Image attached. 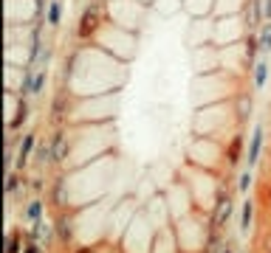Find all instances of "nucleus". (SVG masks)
<instances>
[{
	"label": "nucleus",
	"instance_id": "f257e3e1",
	"mask_svg": "<svg viewBox=\"0 0 271 253\" xmlns=\"http://www.w3.org/2000/svg\"><path fill=\"white\" fill-rule=\"evenodd\" d=\"M105 23H107L105 3H102V0H93V3H88V6L82 9V14H79L77 37H79V40H91V37H96V31H99Z\"/></svg>",
	"mask_w": 271,
	"mask_h": 253
},
{
	"label": "nucleus",
	"instance_id": "f03ea898",
	"mask_svg": "<svg viewBox=\"0 0 271 253\" xmlns=\"http://www.w3.org/2000/svg\"><path fill=\"white\" fill-rule=\"evenodd\" d=\"M232 214H235V200H232L229 191L221 189V191H218V197H215V208H212V217H209V228L223 231L226 222L232 219Z\"/></svg>",
	"mask_w": 271,
	"mask_h": 253
},
{
	"label": "nucleus",
	"instance_id": "7ed1b4c3",
	"mask_svg": "<svg viewBox=\"0 0 271 253\" xmlns=\"http://www.w3.org/2000/svg\"><path fill=\"white\" fill-rule=\"evenodd\" d=\"M54 228H57V239L62 245H68V242H74V233H77V219L68 208H62L54 219Z\"/></svg>",
	"mask_w": 271,
	"mask_h": 253
},
{
	"label": "nucleus",
	"instance_id": "20e7f679",
	"mask_svg": "<svg viewBox=\"0 0 271 253\" xmlns=\"http://www.w3.org/2000/svg\"><path fill=\"white\" fill-rule=\"evenodd\" d=\"M51 149H54V163H57V166H65V163H68V155H71V141H68V133H65L62 126L51 135Z\"/></svg>",
	"mask_w": 271,
	"mask_h": 253
},
{
	"label": "nucleus",
	"instance_id": "39448f33",
	"mask_svg": "<svg viewBox=\"0 0 271 253\" xmlns=\"http://www.w3.org/2000/svg\"><path fill=\"white\" fill-rule=\"evenodd\" d=\"M48 203L54 205L57 211H62L68 205V177L59 175L57 180L51 183V191H48Z\"/></svg>",
	"mask_w": 271,
	"mask_h": 253
},
{
	"label": "nucleus",
	"instance_id": "423d86ee",
	"mask_svg": "<svg viewBox=\"0 0 271 253\" xmlns=\"http://www.w3.org/2000/svg\"><path fill=\"white\" fill-rule=\"evenodd\" d=\"M243 158H246L243 155V133H235L229 138V144L223 147V161H226V166H237Z\"/></svg>",
	"mask_w": 271,
	"mask_h": 253
},
{
	"label": "nucleus",
	"instance_id": "0eeeda50",
	"mask_svg": "<svg viewBox=\"0 0 271 253\" xmlns=\"http://www.w3.org/2000/svg\"><path fill=\"white\" fill-rule=\"evenodd\" d=\"M54 233H57V228H54V222L45 219V217H40L37 222H31V228H29V239H34V242H48Z\"/></svg>",
	"mask_w": 271,
	"mask_h": 253
},
{
	"label": "nucleus",
	"instance_id": "6e6552de",
	"mask_svg": "<svg viewBox=\"0 0 271 253\" xmlns=\"http://www.w3.org/2000/svg\"><path fill=\"white\" fill-rule=\"evenodd\" d=\"M257 51H260V37L249 31V34L243 37V68H246V70H254Z\"/></svg>",
	"mask_w": 271,
	"mask_h": 253
},
{
	"label": "nucleus",
	"instance_id": "1a4fd4ad",
	"mask_svg": "<svg viewBox=\"0 0 271 253\" xmlns=\"http://www.w3.org/2000/svg\"><path fill=\"white\" fill-rule=\"evenodd\" d=\"M263 126H257L254 133H251V141H249V152H246V163L249 169H254L260 163V155H263Z\"/></svg>",
	"mask_w": 271,
	"mask_h": 253
},
{
	"label": "nucleus",
	"instance_id": "9d476101",
	"mask_svg": "<svg viewBox=\"0 0 271 253\" xmlns=\"http://www.w3.org/2000/svg\"><path fill=\"white\" fill-rule=\"evenodd\" d=\"M40 217H45V200H43V197H31L29 205L23 208V219L31 225V222H37Z\"/></svg>",
	"mask_w": 271,
	"mask_h": 253
},
{
	"label": "nucleus",
	"instance_id": "9b49d317",
	"mask_svg": "<svg viewBox=\"0 0 271 253\" xmlns=\"http://www.w3.org/2000/svg\"><path fill=\"white\" fill-rule=\"evenodd\" d=\"M34 147H37V133H26V135H23V141H20V149H17V161H20V169L29 163V158H31V152H34Z\"/></svg>",
	"mask_w": 271,
	"mask_h": 253
},
{
	"label": "nucleus",
	"instance_id": "f8f14e48",
	"mask_svg": "<svg viewBox=\"0 0 271 253\" xmlns=\"http://www.w3.org/2000/svg\"><path fill=\"white\" fill-rule=\"evenodd\" d=\"M251 219H254V200L246 197V200H243V208H240V233L243 236L251 231Z\"/></svg>",
	"mask_w": 271,
	"mask_h": 253
},
{
	"label": "nucleus",
	"instance_id": "ddd939ff",
	"mask_svg": "<svg viewBox=\"0 0 271 253\" xmlns=\"http://www.w3.org/2000/svg\"><path fill=\"white\" fill-rule=\"evenodd\" d=\"M34 163H37V166H51V163H54V149H51V141H45V144H37Z\"/></svg>",
	"mask_w": 271,
	"mask_h": 253
},
{
	"label": "nucleus",
	"instance_id": "4468645a",
	"mask_svg": "<svg viewBox=\"0 0 271 253\" xmlns=\"http://www.w3.org/2000/svg\"><path fill=\"white\" fill-rule=\"evenodd\" d=\"M26 186H29V183H26V177H23V175L9 172V177H6V194L9 197H15L17 191H26Z\"/></svg>",
	"mask_w": 271,
	"mask_h": 253
},
{
	"label": "nucleus",
	"instance_id": "2eb2a0df",
	"mask_svg": "<svg viewBox=\"0 0 271 253\" xmlns=\"http://www.w3.org/2000/svg\"><path fill=\"white\" fill-rule=\"evenodd\" d=\"M26 118H29V101H26V96H20V104H17V115H15V121H9V133L20 130Z\"/></svg>",
	"mask_w": 271,
	"mask_h": 253
},
{
	"label": "nucleus",
	"instance_id": "dca6fc26",
	"mask_svg": "<svg viewBox=\"0 0 271 253\" xmlns=\"http://www.w3.org/2000/svg\"><path fill=\"white\" fill-rule=\"evenodd\" d=\"M59 20H62V3H59V0H51L48 12H45V23H48L51 28H57Z\"/></svg>",
	"mask_w": 271,
	"mask_h": 253
},
{
	"label": "nucleus",
	"instance_id": "f3484780",
	"mask_svg": "<svg viewBox=\"0 0 271 253\" xmlns=\"http://www.w3.org/2000/svg\"><path fill=\"white\" fill-rule=\"evenodd\" d=\"M26 242H23V233L20 231H9L6 233V253H23Z\"/></svg>",
	"mask_w": 271,
	"mask_h": 253
},
{
	"label": "nucleus",
	"instance_id": "a211bd4d",
	"mask_svg": "<svg viewBox=\"0 0 271 253\" xmlns=\"http://www.w3.org/2000/svg\"><path fill=\"white\" fill-rule=\"evenodd\" d=\"M251 79H254V87L263 90L265 87V79H268V62H257L254 70H251Z\"/></svg>",
	"mask_w": 271,
	"mask_h": 253
},
{
	"label": "nucleus",
	"instance_id": "6ab92c4d",
	"mask_svg": "<svg viewBox=\"0 0 271 253\" xmlns=\"http://www.w3.org/2000/svg\"><path fill=\"white\" fill-rule=\"evenodd\" d=\"M251 115V96H246V93H240L237 96V121H246Z\"/></svg>",
	"mask_w": 271,
	"mask_h": 253
},
{
	"label": "nucleus",
	"instance_id": "aec40b11",
	"mask_svg": "<svg viewBox=\"0 0 271 253\" xmlns=\"http://www.w3.org/2000/svg\"><path fill=\"white\" fill-rule=\"evenodd\" d=\"M260 51H263V54H268L271 51V20H265L263 26H260Z\"/></svg>",
	"mask_w": 271,
	"mask_h": 253
},
{
	"label": "nucleus",
	"instance_id": "412c9836",
	"mask_svg": "<svg viewBox=\"0 0 271 253\" xmlns=\"http://www.w3.org/2000/svg\"><path fill=\"white\" fill-rule=\"evenodd\" d=\"M45 79H48V73H45V70H37V73H34V82H31V96H40V93H43Z\"/></svg>",
	"mask_w": 271,
	"mask_h": 253
},
{
	"label": "nucleus",
	"instance_id": "4be33fe9",
	"mask_svg": "<svg viewBox=\"0 0 271 253\" xmlns=\"http://www.w3.org/2000/svg\"><path fill=\"white\" fill-rule=\"evenodd\" d=\"M249 189H251V172L246 169V172H240V180H237V191H240V194H249Z\"/></svg>",
	"mask_w": 271,
	"mask_h": 253
},
{
	"label": "nucleus",
	"instance_id": "5701e85b",
	"mask_svg": "<svg viewBox=\"0 0 271 253\" xmlns=\"http://www.w3.org/2000/svg\"><path fill=\"white\" fill-rule=\"evenodd\" d=\"M23 253H45L43 242H34V239L26 236V247H23Z\"/></svg>",
	"mask_w": 271,
	"mask_h": 253
},
{
	"label": "nucleus",
	"instance_id": "b1692460",
	"mask_svg": "<svg viewBox=\"0 0 271 253\" xmlns=\"http://www.w3.org/2000/svg\"><path fill=\"white\" fill-rule=\"evenodd\" d=\"M260 250H263V253H271V231H265L263 236H260Z\"/></svg>",
	"mask_w": 271,
	"mask_h": 253
},
{
	"label": "nucleus",
	"instance_id": "393cba45",
	"mask_svg": "<svg viewBox=\"0 0 271 253\" xmlns=\"http://www.w3.org/2000/svg\"><path fill=\"white\" fill-rule=\"evenodd\" d=\"M74 253H99V247H91V245H82V247H74Z\"/></svg>",
	"mask_w": 271,
	"mask_h": 253
},
{
	"label": "nucleus",
	"instance_id": "a878e982",
	"mask_svg": "<svg viewBox=\"0 0 271 253\" xmlns=\"http://www.w3.org/2000/svg\"><path fill=\"white\" fill-rule=\"evenodd\" d=\"M263 17L271 20V0H263Z\"/></svg>",
	"mask_w": 271,
	"mask_h": 253
},
{
	"label": "nucleus",
	"instance_id": "bb28decb",
	"mask_svg": "<svg viewBox=\"0 0 271 253\" xmlns=\"http://www.w3.org/2000/svg\"><path fill=\"white\" fill-rule=\"evenodd\" d=\"M265 205H268V208H271V186H268V189H265Z\"/></svg>",
	"mask_w": 271,
	"mask_h": 253
},
{
	"label": "nucleus",
	"instance_id": "cd10ccee",
	"mask_svg": "<svg viewBox=\"0 0 271 253\" xmlns=\"http://www.w3.org/2000/svg\"><path fill=\"white\" fill-rule=\"evenodd\" d=\"M139 3H142V6H150V3H153V0H139Z\"/></svg>",
	"mask_w": 271,
	"mask_h": 253
},
{
	"label": "nucleus",
	"instance_id": "c85d7f7f",
	"mask_svg": "<svg viewBox=\"0 0 271 253\" xmlns=\"http://www.w3.org/2000/svg\"><path fill=\"white\" fill-rule=\"evenodd\" d=\"M221 253H235V250H232V247H226V250H221Z\"/></svg>",
	"mask_w": 271,
	"mask_h": 253
},
{
	"label": "nucleus",
	"instance_id": "c756f323",
	"mask_svg": "<svg viewBox=\"0 0 271 253\" xmlns=\"http://www.w3.org/2000/svg\"><path fill=\"white\" fill-rule=\"evenodd\" d=\"M110 253H124V250H110Z\"/></svg>",
	"mask_w": 271,
	"mask_h": 253
}]
</instances>
